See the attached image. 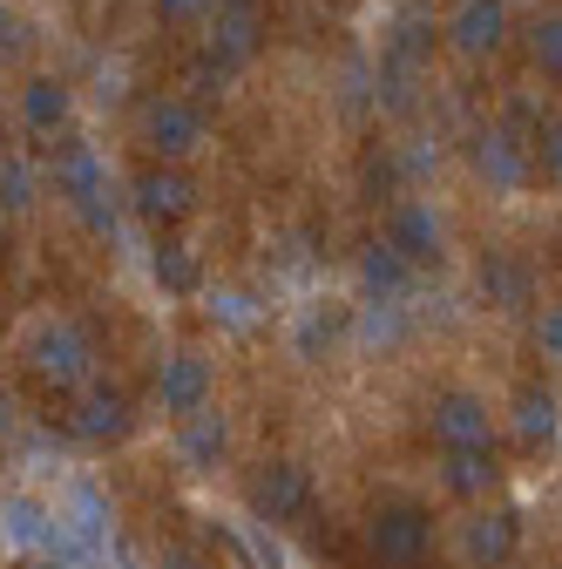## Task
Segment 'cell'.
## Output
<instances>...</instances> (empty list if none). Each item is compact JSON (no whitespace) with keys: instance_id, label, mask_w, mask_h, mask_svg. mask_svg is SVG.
Masks as SVG:
<instances>
[{"instance_id":"d4e9b609","label":"cell","mask_w":562,"mask_h":569,"mask_svg":"<svg viewBox=\"0 0 562 569\" xmlns=\"http://www.w3.org/2000/svg\"><path fill=\"white\" fill-rule=\"evenodd\" d=\"M535 346L549 352V360H562V306H549V312L535 319Z\"/></svg>"},{"instance_id":"83f0119b","label":"cell","mask_w":562,"mask_h":569,"mask_svg":"<svg viewBox=\"0 0 562 569\" xmlns=\"http://www.w3.org/2000/svg\"><path fill=\"white\" fill-rule=\"evenodd\" d=\"M0 190H8V203H28V177L21 170H0Z\"/></svg>"},{"instance_id":"44dd1931","label":"cell","mask_w":562,"mask_h":569,"mask_svg":"<svg viewBox=\"0 0 562 569\" xmlns=\"http://www.w3.org/2000/svg\"><path fill=\"white\" fill-rule=\"evenodd\" d=\"M150 271H157V284H163V292H197V258H190L183 244H163Z\"/></svg>"},{"instance_id":"ac0fdd59","label":"cell","mask_w":562,"mask_h":569,"mask_svg":"<svg viewBox=\"0 0 562 569\" xmlns=\"http://www.w3.org/2000/svg\"><path fill=\"white\" fill-rule=\"evenodd\" d=\"M360 284H367V292H380V299L407 292V258H400L393 244H373V251L360 258Z\"/></svg>"},{"instance_id":"d6986e66","label":"cell","mask_w":562,"mask_h":569,"mask_svg":"<svg viewBox=\"0 0 562 569\" xmlns=\"http://www.w3.org/2000/svg\"><path fill=\"white\" fill-rule=\"evenodd\" d=\"M332 339H339V312L305 306L299 326H292V352H299V360H319V346H332Z\"/></svg>"},{"instance_id":"ba28073f","label":"cell","mask_w":562,"mask_h":569,"mask_svg":"<svg viewBox=\"0 0 562 569\" xmlns=\"http://www.w3.org/2000/svg\"><path fill=\"white\" fill-rule=\"evenodd\" d=\"M441 475H448V488L461 495V502L488 495V488H495V441H481V448H448Z\"/></svg>"},{"instance_id":"4fadbf2b","label":"cell","mask_w":562,"mask_h":569,"mask_svg":"<svg viewBox=\"0 0 562 569\" xmlns=\"http://www.w3.org/2000/svg\"><path fill=\"white\" fill-rule=\"evenodd\" d=\"M68 427H76L82 441H116L122 427H129V400H122V393H89V400L76 407V420H68Z\"/></svg>"},{"instance_id":"7a4b0ae2","label":"cell","mask_w":562,"mask_h":569,"mask_svg":"<svg viewBox=\"0 0 562 569\" xmlns=\"http://www.w3.org/2000/svg\"><path fill=\"white\" fill-rule=\"evenodd\" d=\"M428 542H434V516H428V509L393 502V509H380V516H373V556H380V562H393V569L420 562V556H428Z\"/></svg>"},{"instance_id":"5b68a950","label":"cell","mask_w":562,"mask_h":569,"mask_svg":"<svg viewBox=\"0 0 562 569\" xmlns=\"http://www.w3.org/2000/svg\"><path fill=\"white\" fill-rule=\"evenodd\" d=\"M157 400H163V413H197V407H210V360H197V352H177V360H163V373H157Z\"/></svg>"},{"instance_id":"603a6c76","label":"cell","mask_w":562,"mask_h":569,"mask_svg":"<svg viewBox=\"0 0 562 569\" xmlns=\"http://www.w3.org/2000/svg\"><path fill=\"white\" fill-rule=\"evenodd\" d=\"M360 339H367V346H387V339H400V312H393V306H373V312L360 319Z\"/></svg>"},{"instance_id":"e0dca14e","label":"cell","mask_w":562,"mask_h":569,"mask_svg":"<svg viewBox=\"0 0 562 569\" xmlns=\"http://www.w3.org/2000/svg\"><path fill=\"white\" fill-rule=\"evenodd\" d=\"M136 203H143L150 218H183V210L197 203V190L183 177H143V183H136Z\"/></svg>"},{"instance_id":"4dcf8cb0","label":"cell","mask_w":562,"mask_h":569,"mask_svg":"<svg viewBox=\"0 0 562 569\" xmlns=\"http://www.w3.org/2000/svg\"><path fill=\"white\" fill-rule=\"evenodd\" d=\"M8 427H14V400H8V393H0V435H8Z\"/></svg>"},{"instance_id":"1f68e13d","label":"cell","mask_w":562,"mask_h":569,"mask_svg":"<svg viewBox=\"0 0 562 569\" xmlns=\"http://www.w3.org/2000/svg\"><path fill=\"white\" fill-rule=\"evenodd\" d=\"M34 569H68V562H34Z\"/></svg>"},{"instance_id":"8992f818","label":"cell","mask_w":562,"mask_h":569,"mask_svg":"<svg viewBox=\"0 0 562 569\" xmlns=\"http://www.w3.org/2000/svg\"><path fill=\"white\" fill-rule=\"evenodd\" d=\"M0 542L8 549H48L54 542V509L28 502V495H8V502H0Z\"/></svg>"},{"instance_id":"52a82bcc","label":"cell","mask_w":562,"mask_h":569,"mask_svg":"<svg viewBox=\"0 0 562 569\" xmlns=\"http://www.w3.org/2000/svg\"><path fill=\"white\" fill-rule=\"evenodd\" d=\"M434 435H441L448 448H481V441H488V407H481L474 393H448V400L434 407Z\"/></svg>"},{"instance_id":"9c48e42d","label":"cell","mask_w":562,"mask_h":569,"mask_svg":"<svg viewBox=\"0 0 562 569\" xmlns=\"http://www.w3.org/2000/svg\"><path fill=\"white\" fill-rule=\"evenodd\" d=\"M224 441H231V427H224V413H210V407L183 413V435H177V455H183L190 468H210V461L224 455Z\"/></svg>"},{"instance_id":"2e32d148","label":"cell","mask_w":562,"mask_h":569,"mask_svg":"<svg viewBox=\"0 0 562 569\" xmlns=\"http://www.w3.org/2000/svg\"><path fill=\"white\" fill-rule=\"evenodd\" d=\"M481 292H488V306H529L535 278H529V264H515V258H488V264H481Z\"/></svg>"},{"instance_id":"836d02e7","label":"cell","mask_w":562,"mask_h":569,"mask_svg":"<svg viewBox=\"0 0 562 569\" xmlns=\"http://www.w3.org/2000/svg\"><path fill=\"white\" fill-rule=\"evenodd\" d=\"M555 407H562V400H555Z\"/></svg>"},{"instance_id":"30bf717a","label":"cell","mask_w":562,"mask_h":569,"mask_svg":"<svg viewBox=\"0 0 562 569\" xmlns=\"http://www.w3.org/2000/svg\"><path fill=\"white\" fill-rule=\"evenodd\" d=\"M407 264H428V258H441V224H434V210H420V203H407L400 218H393V238H387Z\"/></svg>"},{"instance_id":"8fae6325","label":"cell","mask_w":562,"mask_h":569,"mask_svg":"<svg viewBox=\"0 0 562 569\" xmlns=\"http://www.w3.org/2000/svg\"><path fill=\"white\" fill-rule=\"evenodd\" d=\"M502 28H509L502 0H468V8L454 14V48H461V54H488V48L502 41Z\"/></svg>"},{"instance_id":"7c38bea8","label":"cell","mask_w":562,"mask_h":569,"mask_svg":"<svg viewBox=\"0 0 562 569\" xmlns=\"http://www.w3.org/2000/svg\"><path fill=\"white\" fill-rule=\"evenodd\" d=\"M150 142H157L163 157H190L197 142H203V122H197L183 102H157V109H150Z\"/></svg>"},{"instance_id":"277c9868","label":"cell","mask_w":562,"mask_h":569,"mask_svg":"<svg viewBox=\"0 0 562 569\" xmlns=\"http://www.w3.org/2000/svg\"><path fill=\"white\" fill-rule=\"evenodd\" d=\"M251 509H258L264 522H299V516L312 509V481H305V468L271 461V468L251 481Z\"/></svg>"},{"instance_id":"6da1fadb","label":"cell","mask_w":562,"mask_h":569,"mask_svg":"<svg viewBox=\"0 0 562 569\" xmlns=\"http://www.w3.org/2000/svg\"><path fill=\"white\" fill-rule=\"evenodd\" d=\"M109 516H102V502H96V488L89 481H68L61 488V509H54V542H68L82 562H96L102 549H109V529H102Z\"/></svg>"},{"instance_id":"ffe728a7","label":"cell","mask_w":562,"mask_h":569,"mask_svg":"<svg viewBox=\"0 0 562 569\" xmlns=\"http://www.w3.org/2000/svg\"><path fill=\"white\" fill-rule=\"evenodd\" d=\"M515 435L522 441H549L555 435V400L549 393H522L515 400Z\"/></svg>"},{"instance_id":"5bb4252c","label":"cell","mask_w":562,"mask_h":569,"mask_svg":"<svg viewBox=\"0 0 562 569\" xmlns=\"http://www.w3.org/2000/svg\"><path fill=\"white\" fill-rule=\"evenodd\" d=\"M481 177H488V183H502V190L529 183V150H522L509 129H495V136L481 142Z\"/></svg>"},{"instance_id":"3957f363","label":"cell","mask_w":562,"mask_h":569,"mask_svg":"<svg viewBox=\"0 0 562 569\" xmlns=\"http://www.w3.org/2000/svg\"><path fill=\"white\" fill-rule=\"evenodd\" d=\"M28 360H34V373L41 380H54V387H76V380H89V339L76 332V326H41L34 332V346H28Z\"/></svg>"},{"instance_id":"9a60e30c","label":"cell","mask_w":562,"mask_h":569,"mask_svg":"<svg viewBox=\"0 0 562 569\" xmlns=\"http://www.w3.org/2000/svg\"><path fill=\"white\" fill-rule=\"evenodd\" d=\"M461 542H468V562H509L515 556V516H474Z\"/></svg>"},{"instance_id":"4316f807","label":"cell","mask_w":562,"mask_h":569,"mask_svg":"<svg viewBox=\"0 0 562 569\" xmlns=\"http://www.w3.org/2000/svg\"><path fill=\"white\" fill-rule=\"evenodd\" d=\"M28 116H34V122H41V129H48V122H54V116H61V89H48V82H41V89H34V96H28Z\"/></svg>"},{"instance_id":"f546056e","label":"cell","mask_w":562,"mask_h":569,"mask_svg":"<svg viewBox=\"0 0 562 569\" xmlns=\"http://www.w3.org/2000/svg\"><path fill=\"white\" fill-rule=\"evenodd\" d=\"M203 0H163V14H197Z\"/></svg>"},{"instance_id":"cb8c5ba5","label":"cell","mask_w":562,"mask_h":569,"mask_svg":"<svg viewBox=\"0 0 562 569\" xmlns=\"http://www.w3.org/2000/svg\"><path fill=\"white\" fill-rule=\"evenodd\" d=\"M210 312H218V319H224V326H238V332H244V326H251V319H258V312H251V299H244V292H218V299H210Z\"/></svg>"},{"instance_id":"f1b7e54d","label":"cell","mask_w":562,"mask_h":569,"mask_svg":"<svg viewBox=\"0 0 562 569\" xmlns=\"http://www.w3.org/2000/svg\"><path fill=\"white\" fill-rule=\"evenodd\" d=\"M542 163H549V177H562V129H549V142H542Z\"/></svg>"},{"instance_id":"484cf974","label":"cell","mask_w":562,"mask_h":569,"mask_svg":"<svg viewBox=\"0 0 562 569\" xmlns=\"http://www.w3.org/2000/svg\"><path fill=\"white\" fill-rule=\"evenodd\" d=\"M218 34H224V54H251V14H231Z\"/></svg>"},{"instance_id":"d6a6232c","label":"cell","mask_w":562,"mask_h":569,"mask_svg":"<svg viewBox=\"0 0 562 569\" xmlns=\"http://www.w3.org/2000/svg\"><path fill=\"white\" fill-rule=\"evenodd\" d=\"M0 41H8V14H0Z\"/></svg>"},{"instance_id":"7402d4cb","label":"cell","mask_w":562,"mask_h":569,"mask_svg":"<svg viewBox=\"0 0 562 569\" xmlns=\"http://www.w3.org/2000/svg\"><path fill=\"white\" fill-rule=\"evenodd\" d=\"M529 48H535V61L549 68V76H562V14L535 21V28H529Z\"/></svg>"}]
</instances>
